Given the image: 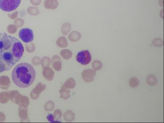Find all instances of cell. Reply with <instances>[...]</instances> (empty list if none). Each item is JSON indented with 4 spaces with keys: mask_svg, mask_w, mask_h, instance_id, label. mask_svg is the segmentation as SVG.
Segmentation results:
<instances>
[{
    "mask_svg": "<svg viewBox=\"0 0 164 123\" xmlns=\"http://www.w3.org/2000/svg\"><path fill=\"white\" fill-rule=\"evenodd\" d=\"M36 73L32 66L27 63H21L16 66L12 72L13 83L18 87L27 88L35 80Z\"/></svg>",
    "mask_w": 164,
    "mask_h": 123,
    "instance_id": "obj_1",
    "label": "cell"
},
{
    "mask_svg": "<svg viewBox=\"0 0 164 123\" xmlns=\"http://www.w3.org/2000/svg\"><path fill=\"white\" fill-rule=\"evenodd\" d=\"M21 0H0V9L6 12L15 10L20 4Z\"/></svg>",
    "mask_w": 164,
    "mask_h": 123,
    "instance_id": "obj_2",
    "label": "cell"
},
{
    "mask_svg": "<svg viewBox=\"0 0 164 123\" xmlns=\"http://www.w3.org/2000/svg\"><path fill=\"white\" fill-rule=\"evenodd\" d=\"M76 61L83 65L89 64L92 60L91 54L87 50L82 51L77 54L76 57Z\"/></svg>",
    "mask_w": 164,
    "mask_h": 123,
    "instance_id": "obj_3",
    "label": "cell"
},
{
    "mask_svg": "<svg viewBox=\"0 0 164 123\" xmlns=\"http://www.w3.org/2000/svg\"><path fill=\"white\" fill-rule=\"evenodd\" d=\"M19 37L23 42H31L34 38L33 32L31 29L24 28L20 30L19 34Z\"/></svg>",
    "mask_w": 164,
    "mask_h": 123,
    "instance_id": "obj_4",
    "label": "cell"
},
{
    "mask_svg": "<svg viewBox=\"0 0 164 123\" xmlns=\"http://www.w3.org/2000/svg\"><path fill=\"white\" fill-rule=\"evenodd\" d=\"M96 74V72L94 70H86L84 71L82 74L84 80L87 82H92L94 80V76Z\"/></svg>",
    "mask_w": 164,
    "mask_h": 123,
    "instance_id": "obj_5",
    "label": "cell"
},
{
    "mask_svg": "<svg viewBox=\"0 0 164 123\" xmlns=\"http://www.w3.org/2000/svg\"><path fill=\"white\" fill-rule=\"evenodd\" d=\"M58 1L57 0H45L44 1L45 7L48 9L54 10L58 7Z\"/></svg>",
    "mask_w": 164,
    "mask_h": 123,
    "instance_id": "obj_6",
    "label": "cell"
},
{
    "mask_svg": "<svg viewBox=\"0 0 164 123\" xmlns=\"http://www.w3.org/2000/svg\"><path fill=\"white\" fill-rule=\"evenodd\" d=\"M147 83L151 86L156 85L157 83V79L155 76L153 75H149L147 78Z\"/></svg>",
    "mask_w": 164,
    "mask_h": 123,
    "instance_id": "obj_7",
    "label": "cell"
},
{
    "mask_svg": "<svg viewBox=\"0 0 164 123\" xmlns=\"http://www.w3.org/2000/svg\"><path fill=\"white\" fill-rule=\"evenodd\" d=\"M80 38H81V34L80 33L76 31L73 32L71 33L69 36V39L71 40V41H78Z\"/></svg>",
    "mask_w": 164,
    "mask_h": 123,
    "instance_id": "obj_8",
    "label": "cell"
},
{
    "mask_svg": "<svg viewBox=\"0 0 164 123\" xmlns=\"http://www.w3.org/2000/svg\"><path fill=\"white\" fill-rule=\"evenodd\" d=\"M92 67L94 70L98 71L102 69L103 67V64L101 61L96 60L93 62L92 64Z\"/></svg>",
    "mask_w": 164,
    "mask_h": 123,
    "instance_id": "obj_9",
    "label": "cell"
},
{
    "mask_svg": "<svg viewBox=\"0 0 164 123\" xmlns=\"http://www.w3.org/2000/svg\"><path fill=\"white\" fill-rule=\"evenodd\" d=\"M129 84L132 88H136L139 85V81L136 77H132L130 80Z\"/></svg>",
    "mask_w": 164,
    "mask_h": 123,
    "instance_id": "obj_10",
    "label": "cell"
},
{
    "mask_svg": "<svg viewBox=\"0 0 164 123\" xmlns=\"http://www.w3.org/2000/svg\"><path fill=\"white\" fill-rule=\"evenodd\" d=\"M153 44L155 47H161L163 46V40L160 38H155L153 41Z\"/></svg>",
    "mask_w": 164,
    "mask_h": 123,
    "instance_id": "obj_11",
    "label": "cell"
},
{
    "mask_svg": "<svg viewBox=\"0 0 164 123\" xmlns=\"http://www.w3.org/2000/svg\"><path fill=\"white\" fill-rule=\"evenodd\" d=\"M27 12L29 14L32 15H37L39 14V10L37 8L34 7H30L27 9Z\"/></svg>",
    "mask_w": 164,
    "mask_h": 123,
    "instance_id": "obj_12",
    "label": "cell"
},
{
    "mask_svg": "<svg viewBox=\"0 0 164 123\" xmlns=\"http://www.w3.org/2000/svg\"><path fill=\"white\" fill-rule=\"evenodd\" d=\"M30 2L33 5L37 6L40 4L41 0H30Z\"/></svg>",
    "mask_w": 164,
    "mask_h": 123,
    "instance_id": "obj_13",
    "label": "cell"
},
{
    "mask_svg": "<svg viewBox=\"0 0 164 123\" xmlns=\"http://www.w3.org/2000/svg\"><path fill=\"white\" fill-rule=\"evenodd\" d=\"M48 119L50 122H53V117L52 115L50 114L48 116Z\"/></svg>",
    "mask_w": 164,
    "mask_h": 123,
    "instance_id": "obj_14",
    "label": "cell"
}]
</instances>
